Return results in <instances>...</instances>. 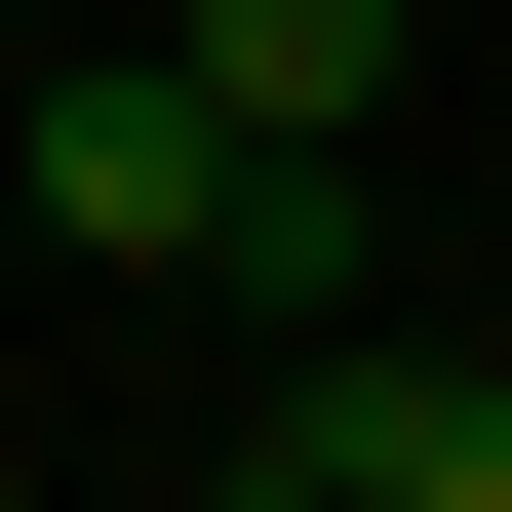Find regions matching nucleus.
Here are the masks:
<instances>
[{
	"mask_svg": "<svg viewBox=\"0 0 512 512\" xmlns=\"http://www.w3.org/2000/svg\"><path fill=\"white\" fill-rule=\"evenodd\" d=\"M0 158H40V237H79V276H197V197H237V119H197L158 40H119V79H40Z\"/></svg>",
	"mask_w": 512,
	"mask_h": 512,
	"instance_id": "1",
	"label": "nucleus"
},
{
	"mask_svg": "<svg viewBox=\"0 0 512 512\" xmlns=\"http://www.w3.org/2000/svg\"><path fill=\"white\" fill-rule=\"evenodd\" d=\"M158 79H197L237 158H355V119H394V0H158Z\"/></svg>",
	"mask_w": 512,
	"mask_h": 512,
	"instance_id": "2",
	"label": "nucleus"
},
{
	"mask_svg": "<svg viewBox=\"0 0 512 512\" xmlns=\"http://www.w3.org/2000/svg\"><path fill=\"white\" fill-rule=\"evenodd\" d=\"M197 316L316 355V316H355V158H237V197H197Z\"/></svg>",
	"mask_w": 512,
	"mask_h": 512,
	"instance_id": "3",
	"label": "nucleus"
},
{
	"mask_svg": "<svg viewBox=\"0 0 512 512\" xmlns=\"http://www.w3.org/2000/svg\"><path fill=\"white\" fill-rule=\"evenodd\" d=\"M0 512H40V473H0Z\"/></svg>",
	"mask_w": 512,
	"mask_h": 512,
	"instance_id": "4",
	"label": "nucleus"
}]
</instances>
